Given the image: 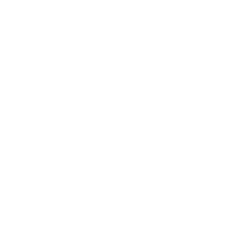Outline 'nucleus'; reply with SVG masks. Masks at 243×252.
Returning a JSON list of instances; mask_svg holds the SVG:
<instances>
[]
</instances>
